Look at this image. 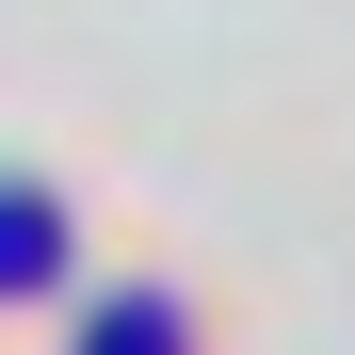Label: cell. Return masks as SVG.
Listing matches in <instances>:
<instances>
[{"mask_svg": "<svg viewBox=\"0 0 355 355\" xmlns=\"http://www.w3.org/2000/svg\"><path fill=\"white\" fill-rule=\"evenodd\" d=\"M33 259H49V210H33V194H0V275H33Z\"/></svg>", "mask_w": 355, "mask_h": 355, "instance_id": "1", "label": "cell"}]
</instances>
